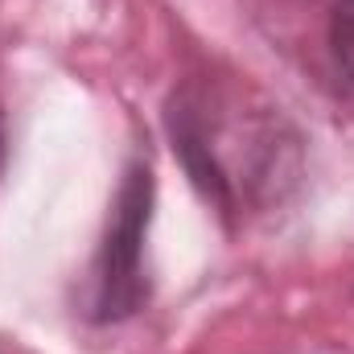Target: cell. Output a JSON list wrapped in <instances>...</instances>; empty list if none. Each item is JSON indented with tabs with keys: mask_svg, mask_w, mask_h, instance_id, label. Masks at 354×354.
<instances>
[{
	"mask_svg": "<svg viewBox=\"0 0 354 354\" xmlns=\"http://www.w3.org/2000/svg\"><path fill=\"white\" fill-rule=\"evenodd\" d=\"M149 210H153V174L145 161H132L120 181L115 210L107 223V239L95 260V317L99 322H120L136 313L149 297L145 280V231H149Z\"/></svg>",
	"mask_w": 354,
	"mask_h": 354,
	"instance_id": "obj_1",
	"label": "cell"
},
{
	"mask_svg": "<svg viewBox=\"0 0 354 354\" xmlns=\"http://www.w3.org/2000/svg\"><path fill=\"white\" fill-rule=\"evenodd\" d=\"M330 50L338 71L354 83V0H334V17H330Z\"/></svg>",
	"mask_w": 354,
	"mask_h": 354,
	"instance_id": "obj_2",
	"label": "cell"
},
{
	"mask_svg": "<svg viewBox=\"0 0 354 354\" xmlns=\"http://www.w3.org/2000/svg\"><path fill=\"white\" fill-rule=\"evenodd\" d=\"M0 165H4V120H0Z\"/></svg>",
	"mask_w": 354,
	"mask_h": 354,
	"instance_id": "obj_3",
	"label": "cell"
}]
</instances>
